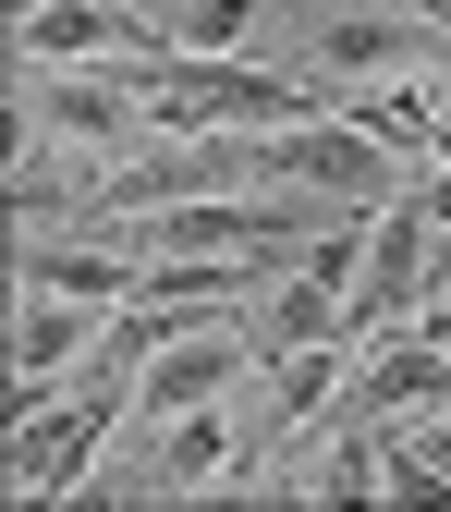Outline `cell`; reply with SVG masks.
<instances>
[{
  "instance_id": "cell-1",
  "label": "cell",
  "mask_w": 451,
  "mask_h": 512,
  "mask_svg": "<svg viewBox=\"0 0 451 512\" xmlns=\"http://www.w3.org/2000/svg\"><path fill=\"white\" fill-rule=\"evenodd\" d=\"M135 49H171V25L135 0H13V61H135Z\"/></svg>"
}]
</instances>
